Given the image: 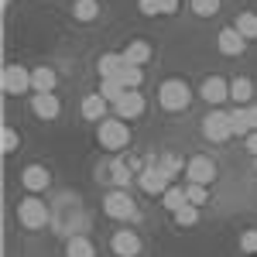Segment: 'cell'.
<instances>
[{
	"mask_svg": "<svg viewBox=\"0 0 257 257\" xmlns=\"http://www.w3.org/2000/svg\"><path fill=\"white\" fill-rule=\"evenodd\" d=\"M96 141L106 151H120V148H127L131 131H127V123L120 117H106V120H99V127H96Z\"/></svg>",
	"mask_w": 257,
	"mask_h": 257,
	"instance_id": "1",
	"label": "cell"
},
{
	"mask_svg": "<svg viewBox=\"0 0 257 257\" xmlns=\"http://www.w3.org/2000/svg\"><path fill=\"white\" fill-rule=\"evenodd\" d=\"M158 103L165 110H185L192 103V89L182 79H168V82H161V89H158Z\"/></svg>",
	"mask_w": 257,
	"mask_h": 257,
	"instance_id": "2",
	"label": "cell"
},
{
	"mask_svg": "<svg viewBox=\"0 0 257 257\" xmlns=\"http://www.w3.org/2000/svg\"><path fill=\"white\" fill-rule=\"evenodd\" d=\"M18 219H21V226H28V230H41V226L48 223V206L35 196L21 199L18 202Z\"/></svg>",
	"mask_w": 257,
	"mask_h": 257,
	"instance_id": "3",
	"label": "cell"
},
{
	"mask_svg": "<svg viewBox=\"0 0 257 257\" xmlns=\"http://www.w3.org/2000/svg\"><path fill=\"white\" fill-rule=\"evenodd\" d=\"M103 213L110 219H138V206H134L131 192L117 189V192H110V196L103 199Z\"/></svg>",
	"mask_w": 257,
	"mask_h": 257,
	"instance_id": "4",
	"label": "cell"
},
{
	"mask_svg": "<svg viewBox=\"0 0 257 257\" xmlns=\"http://www.w3.org/2000/svg\"><path fill=\"white\" fill-rule=\"evenodd\" d=\"M202 134H206L209 141H216V144L230 141V138H233L230 113H223V110H213V113H206V117H202Z\"/></svg>",
	"mask_w": 257,
	"mask_h": 257,
	"instance_id": "5",
	"label": "cell"
},
{
	"mask_svg": "<svg viewBox=\"0 0 257 257\" xmlns=\"http://www.w3.org/2000/svg\"><path fill=\"white\" fill-rule=\"evenodd\" d=\"M185 178L196 182V185H213V182H216V161L206 158V155L189 158V165H185Z\"/></svg>",
	"mask_w": 257,
	"mask_h": 257,
	"instance_id": "6",
	"label": "cell"
},
{
	"mask_svg": "<svg viewBox=\"0 0 257 257\" xmlns=\"http://www.w3.org/2000/svg\"><path fill=\"white\" fill-rule=\"evenodd\" d=\"M0 86H4V93L21 96V93H28V89H31V72H28L24 65H4Z\"/></svg>",
	"mask_w": 257,
	"mask_h": 257,
	"instance_id": "7",
	"label": "cell"
},
{
	"mask_svg": "<svg viewBox=\"0 0 257 257\" xmlns=\"http://www.w3.org/2000/svg\"><path fill=\"white\" fill-rule=\"evenodd\" d=\"M138 182H141V189H144L148 196H165V192L172 189V185H168L172 178L165 175V172H161L158 165H151V168H144V172L138 175Z\"/></svg>",
	"mask_w": 257,
	"mask_h": 257,
	"instance_id": "8",
	"label": "cell"
},
{
	"mask_svg": "<svg viewBox=\"0 0 257 257\" xmlns=\"http://www.w3.org/2000/svg\"><path fill=\"white\" fill-rule=\"evenodd\" d=\"M144 96H141L138 89H127L123 96H120V103H113V110H117V117L120 120H138L141 113H144Z\"/></svg>",
	"mask_w": 257,
	"mask_h": 257,
	"instance_id": "9",
	"label": "cell"
},
{
	"mask_svg": "<svg viewBox=\"0 0 257 257\" xmlns=\"http://www.w3.org/2000/svg\"><path fill=\"white\" fill-rule=\"evenodd\" d=\"M110 247H113L117 257H138L141 254V237L134 230H117L113 240H110Z\"/></svg>",
	"mask_w": 257,
	"mask_h": 257,
	"instance_id": "10",
	"label": "cell"
},
{
	"mask_svg": "<svg viewBox=\"0 0 257 257\" xmlns=\"http://www.w3.org/2000/svg\"><path fill=\"white\" fill-rule=\"evenodd\" d=\"M31 110H35V117H41V120H55L62 113V103H59L55 93H35V96H31Z\"/></svg>",
	"mask_w": 257,
	"mask_h": 257,
	"instance_id": "11",
	"label": "cell"
},
{
	"mask_svg": "<svg viewBox=\"0 0 257 257\" xmlns=\"http://www.w3.org/2000/svg\"><path fill=\"white\" fill-rule=\"evenodd\" d=\"M216 45H219L223 55H240V52L247 48V38L240 35L237 28H223V31L216 35Z\"/></svg>",
	"mask_w": 257,
	"mask_h": 257,
	"instance_id": "12",
	"label": "cell"
},
{
	"mask_svg": "<svg viewBox=\"0 0 257 257\" xmlns=\"http://www.w3.org/2000/svg\"><path fill=\"white\" fill-rule=\"evenodd\" d=\"M199 96L206 99V103H213V106H216V103H223V99L230 96V82H226V79H219V76H209V79L202 82Z\"/></svg>",
	"mask_w": 257,
	"mask_h": 257,
	"instance_id": "13",
	"label": "cell"
},
{
	"mask_svg": "<svg viewBox=\"0 0 257 257\" xmlns=\"http://www.w3.org/2000/svg\"><path fill=\"white\" fill-rule=\"evenodd\" d=\"M21 182H24V189H31V192H41V189H48V168H41V165H28L24 172H21Z\"/></svg>",
	"mask_w": 257,
	"mask_h": 257,
	"instance_id": "14",
	"label": "cell"
},
{
	"mask_svg": "<svg viewBox=\"0 0 257 257\" xmlns=\"http://www.w3.org/2000/svg\"><path fill=\"white\" fill-rule=\"evenodd\" d=\"M123 65H127L123 52H106V55L99 59V76H103V79H120Z\"/></svg>",
	"mask_w": 257,
	"mask_h": 257,
	"instance_id": "15",
	"label": "cell"
},
{
	"mask_svg": "<svg viewBox=\"0 0 257 257\" xmlns=\"http://www.w3.org/2000/svg\"><path fill=\"white\" fill-rule=\"evenodd\" d=\"M106 99L99 96V93H89V96L82 99V117L86 120H106Z\"/></svg>",
	"mask_w": 257,
	"mask_h": 257,
	"instance_id": "16",
	"label": "cell"
},
{
	"mask_svg": "<svg viewBox=\"0 0 257 257\" xmlns=\"http://www.w3.org/2000/svg\"><path fill=\"white\" fill-rule=\"evenodd\" d=\"M254 96V82L247 79V76H237V79L230 82V99H237V106H247Z\"/></svg>",
	"mask_w": 257,
	"mask_h": 257,
	"instance_id": "17",
	"label": "cell"
},
{
	"mask_svg": "<svg viewBox=\"0 0 257 257\" xmlns=\"http://www.w3.org/2000/svg\"><path fill=\"white\" fill-rule=\"evenodd\" d=\"M31 89H35V93H52V89H55V72H52L48 65H38V69L31 72Z\"/></svg>",
	"mask_w": 257,
	"mask_h": 257,
	"instance_id": "18",
	"label": "cell"
},
{
	"mask_svg": "<svg viewBox=\"0 0 257 257\" xmlns=\"http://www.w3.org/2000/svg\"><path fill=\"white\" fill-rule=\"evenodd\" d=\"M123 59H127V65H144V62L151 59V45L148 41H131L123 48Z\"/></svg>",
	"mask_w": 257,
	"mask_h": 257,
	"instance_id": "19",
	"label": "cell"
},
{
	"mask_svg": "<svg viewBox=\"0 0 257 257\" xmlns=\"http://www.w3.org/2000/svg\"><path fill=\"white\" fill-rule=\"evenodd\" d=\"M161 206H165L168 213H178L182 206H189V196H185V189H182V185H172V189L161 196Z\"/></svg>",
	"mask_w": 257,
	"mask_h": 257,
	"instance_id": "20",
	"label": "cell"
},
{
	"mask_svg": "<svg viewBox=\"0 0 257 257\" xmlns=\"http://www.w3.org/2000/svg\"><path fill=\"white\" fill-rule=\"evenodd\" d=\"M230 127H233V138H247L254 127H250V117H247V106H237L230 113Z\"/></svg>",
	"mask_w": 257,
	"mask_h": 257,
	"instance_id": "21",
	"label": "cell"
},
{
	"mask_svg": "<svg viewBox=\"0 0 257 257\" xmlns=\"http://www.w3.org/2000/svg\"><path fill=\"white\" fill-rule=\"evenodd\" d=\"M65 257H93V243H89L86 237H69Z\"/></svg>",
	"mask_w": 257,
	"mask_h": 257,
	"instance_id": "22",
	"label": "cell"
},
{
	"mask_svg": "<svg viewBox=\"0 0 257 257\" xmlns=\"http://www.w3.org/2000/svg\"><path fill=\"white\" fill-rule=\"evenodd\" d=\"M123 93H127V89H123V82H120V79H103V86H99V96L106 99V103H120Z\"/></svg>",
	"mask_w": 257,
	"mask_h": 257,
	"instance_id": "23",
	"label": "cell"
},
{
	"mask_svg": "<svg viewBox=\"0 0 257 257\" xmlns=\"http://www.w3.org/2000/svg\"><path fill=\"white\" fill-rule=\"evenodd\" d=\"M120 82H123V89H138L141 82H144V69H141V65H123Z\"/></svg>",
	"mask_w": 257,
	"mask_h": 257,
	"instance_id": "24",
	"label": "cell"
},
{
	"mask_svg": "<svg viewBox=\"0 0 257 257\" xmlns=\"http://www.w3.org/2000/svg\"><path fill=\"white\" fill-rule=\"evenodd\" d=\"M72 14H76V21H96V14H99V4H96V0H76Z\"/></svg>",
	"mask_w": 257,
	"mask_h": 257,
	"instance_id": "25",
	"label": "cell"
},
{
	"mask_svg": "<svg viewBox=\"0 0 257 257\" xmlns=\"http://www.w3.org/2000/svg\"><path fill=\"white\" fill-rule=\"evenodd\" d=\"M233 28H237L243 38H257V14H240L233 21Z\"/></svg>",
	"mask_w": 257,
	"mask_h": 257,
	"instance_id": "26",
	"label": "cell"
},
{
	"mask_svg": "<svg viewBox=\"0 0 257 257\" xmlns=\"http://www.w3.org/2000/svg\"><path fill=\"white\" fill-rule=\"evenodd\" d=\"M172 216H175L178 226H196V223H199V206H192V202H189V206H182V209H178V213H172Z\"/></svg>",
	"mask_w": 257,
	"mask_h": 257,
	"instance_id": "27",
	"label": "cell"
},
{
	"mask_svg": "<svg viewBox=\"0 0 257 257\" xmlns=\"http://www.w3.org/2000/svg\"><path fill=\"white\" fill-rule=\"evenodd\" d=\"M158 168H161V172H165L168 178H172V175H178V172L185 168V161L175 158V155H161V158H158Z\"/></svg>",
	"mask_w": 257,
	"mask_h": 257,
	"instance_id": "28",
	"label": "cell"
},
{
	"mask_svg": "<svg viewBox=\"0 0 257 257\" xmlns=\"http://www.w3.org/2000/svg\"><path fill=\"white\" fill-rule=\"evenodd\" d=\"M18 144H21L18 131H11V127H4V131H0V148H4V155H11V151H18Z\"/></svg>",
	"mask_w": 257,
	"mask_h": 257,
	"instance_id": "29",
	"label": "cell"
},
{
	"mask_svg": "<svg viewBox=\"0 0 257 257\" xmlns=\"http://www.w3.org/2000/svg\"><path fill=\"white\" fill-rule=\"evenodd\" d=\"M185 196H189V202H192V206H202V202L209 199V192H206V185H196V182H189V185H185Z\"/></svg>",
	"mask_w": 257,
	"mask_h": 257,
	"instance_id": "30",
	"label": "cell"
},
{
	"mask_svg": "<svg viewBox=\"0 0 257 257\" xmlns=\"http://www.w3.org/2000/svg\"><path fill=\"white\" fill-rule=\"evenodd\" d=\"M192 11H196L199 18H213L219 11V0H192Z\"/></svg>",
	"mask_w": 257,
	"mask_h": 257,
	"instance_id": "31",
	"label": "cell"
},
{
	"mask_svg": "<svg viewBox=\"0 0 257 257\" xmlns=\"http://www.w3.org/2000/svg\"><path fill=\"white\" fill-rule=\"evenodd\" d=\"M240 247H243L247 254H257V230H247V233L240 237Z\"/></svg>",
	"mask_w": 257,
	"mask_h": 257,
	"instance_id": "32",
	"label": "cell"
},
{
	"mask_svg": "<svg viewBox=\"0 0 257 257\" xmlns=\"http://www.w3.org/2000/svg\"><path fill=\"white\" fill-rule=\"evenodd\" d=\"M113 178H117L120 185H127V182H131V168H127L123 161H117V165H113Z\"/></svg>",
	"mask_w": 257,
	"mask_h": 257,
	"instance_id": "33",
	"label": "cell"
},
{
	"mask_svg": "<svg viewBox=\"0 0 257 257\" xmlns=\"http://www.w3.org/2000/svg\"><path fill=\"white\" fill-rule=\"evenodd\" d=\"M138 7H141V14H148V18L161 14V11H158V0H138Z\"/></svg>",
	"mask_w": 257,
	"mask_h": 257,
	"instance_id": "34",
	"label": "cell"
},
{
	"mask_svg": "<svg viewBox=\"0 0 257 257\" xmlns=\"http://www.w3.org/2000/svg\"><path fill=\"white\" fill-rule=\"evenodd\" d=\"M158 11H161V14H175L178 0H158Z\"/></svg>",
	"mask_w": 257,
	"mask_h": 257,
	"instance_id": "35",
	"label": "cell"
},
{
	"mask_svg": "<svg viewBox=\"0 0 257 257\" xmlns=\"http://www.w3.org/2000/svg\"><path fill=\"white\" fill-rule=\"evenodd\" d=\"M243 141H247V151H250V155L257 158V131H250V134H247Z\"/></svg>",
	"mask_w": 257,
	"mask_h": 257,
	"instance_id": "36",
	"label": "cell"
},
{
	"mask_svg": "<svg viewBox=\"0 0 257 257\" xmlns=\"http://www.w3.org/2000/svg\"><path fill=\"white\" fill-rule=\"evenodd\" d=\"M247 117H250V127L257 131V106H247Z\"/></svg>",
	"mask_w": 257,
	"mask_h": 257,
	"instance_id": "37",
	"label": "cell"
},
{
	"mask_svg": "<svg viewBox=\"0 0 257 257\" xmlns=\"http://www.w3.org/2000/svg\"><path fill=\"white\" fill-rule=\"evenodd\" d=\"M0 4H4V7H7V4H11V0H0Z\"/></svg>",
	"mask_w": 257,
	"mask_h": 257,
	"instance_id": "38",
	"label": "cell"
},
{
	"mask_svg": "<svg viewBox=\"0 0 257 257\" xmlns=\"http://www.w3.org/2000/svg\"><path fill=\"white\" fill-rule=\"evenodd\" d=\"M254 168H257V158H254Z\"/></svg>",
	"mask_w": 257,
	"mask_h": 257,
	"instance_id": "39",
	"label": "cell"
}]
</instances>
